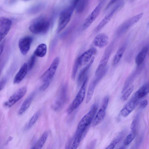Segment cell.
Segmentation results:
<instances>
[{
    "label": "cell",
    "mask_w": 149,
    "mask_h": 149,
    "mask_svg": "<svg viewBox=\"0 0 149 149\" xmlns=\"http://www.w3.org/2000/svg\"><path fill=\"white\" fill-rule=\"evenodd\" d=\"M50 26L49 20L44 16H40L33 19L29 26V29L33 34H43L48 31Z\"/></svg>",
    "instance_id": "cell-1"
},
{
    "label": "cell",
    "mask_w": 149,
    "mask_h": 149,
    "mask_svg": "<svg viewBox=\"0 0 149 149\" xmlns=\"http://www.w3.org/2000/svg\"><path fill=\"white\" fill-rule=\"evenodd\" d=\"M98 108L97 103L93 104L89 111L85 115L79 122L77 130L85 131L88 126L93 120Z\"/></svg>",
    "instance_id": "cell-2"
},
{
    "label": "cell",
    "mask_w": 149,
    "mask_h": 149,
    "mask_svg": "<svg viewBox=\"0 0 149 149\" xmlns=\"http://www.w3.org/2000/svg\"><path fill=\"white\" fill-rule=\"evenodd\" d=\"M75 7L70 5L61 13L59 17L57 31L60 32L63 30L69 22Z\"/></svg>",
    "instance_id": "cell-3"
},
{
    "label": "cell",
    "mask_w": 149,
    "mask_h": 149,
    "mask_svg": "<svg viewBox=\"0 0 149 149\" xmlns=\"http://www.w3.org/2000/svg\"><path fill=\"white\" fill-rule=\"evenodd\" d=\"M87 81L88 77H86L82 83L81 86L76 97L68 109L67 112L68 114L70 113L76 109L84 100Z\"/></svg>",
    "instance_id": "cell-4"
},
{
    "label": "cell",
    "mask_w": 149,
    "mask_h": 149,
    "mask_svg": "<svg viewBox=\"0 0 149 149\" xmlns=\"http://www.w3.org/2000/svg\"><path fill=\"white\" fill-rule=\"evenodd\" d=\"M142 13H139L128 19L118 27L116 32V35L120 36L125 33L134 24L137 22L142 17Z\"/></svg>",
    "instance_id": "cell-5"
},
{
    "label": "cell",
    "mask_w": 149,
    "mask_h": 149,
    "mask_svg": "<svg viewBox=\"0 0 149 149\" xmlns=\"http://www.w3.org/2000/svg\"><path fill=\"white\" fill-rule=\"evenodd\" d=\"M67 88L63 86L60 90L56 100L52 107L54 111H60L63 107L68 100Z\"/></svg>",
    "instance_id": "cell-6"
},
{
    "label": "cell",
    "mask_w": 149,
    "mask_h": 149,
    "mask_svg": "<svg viewBox=\"0 0 149 149\" xmlns=\"http://www.w3.org/2000/svg\"><path fill=\"white\" fill-rule=\"evenodd\" d=\"M114 43L113 42L111 43L105 49L98 67L95 71V74L99 73L106 68V66L113 49Z\"/></svg>",
    "instance_id": "cell-7"
},
{
    "label": "cell",
    "mask_w": 149,
    "mask_h": 149,
    "mask_svg": "<svg viewBox=\"0 0 149 149\" xmlns=\"http://www.w3.org/2000/svg\"><path fill=\"white\" fill-rule=\"evenodd\" d=\"M60 58L58 57L53 60L49 68L42 74L40 77L43 82L50 81L54 76L60 63Z\"/></svg>",
    "instance_id": "cell-8"
},
{
    "label": "cell",
    "mask_w": 149,
    "mask_h": 149,
    "mask_svg": "<svg viewBox=\"0 0 149 149\" xmlns=\"http://www.w3.org/2000/svg\"><path fill=\"white\" fill-rule=\"evenodd\" d=\"M109 101V97L108 96H105L103 100L101 108L93 120V126H95L99 125L104 119Z\"/></svg>",
    "instance_id": "cell-9"
},
{
    "label": "cell",
    "mask_w": 149,
    "mask_h": 149,
    "mask_svg": "<svg viewBox=\"0 0 149 149\" xmlns=\"http://www.w3.org/2000/svg\"><path fill=\"white\" fill-rule=\"evenodd\" d=\"M27 91L26 86L21 88L14 92L10 97L8 101L5 103V105L10 107L20 100L25 94Z\"/></svg>",
    "instance_id": "cell-10"
},
{
    "label": "cell",
    "mask_w": 149,
    "mask_h": 149,
    "mask_svg": "<svg viewBox=\"0 0 149 149\" xmlns=\"http://www.w3.org/2000/svg\"><path fill=\"white\" fill-rule=\"evenodd\" d=\"M121 1L116 5L111 11L102 19L94 29V32L97 33L100 30L110 21L115 13L123 4Z\"/></svg>",
    "instance_id": "cell-11"
},
{
    "label": "cell",
    "mask_w": 149,
    "mask_h": 149,
    "mask_svg": "<svg viewBox=\"0 0 149 149\" xmlns=\"http://www.w3.org/2000/svg\"><path fill=\"white\" fill-rule=\"evenodd\" d=\"M103 2V1L101 2L86 19L82 26L83 30L88 28L97 17L101 10Z\"/></svg>",
    "instance_id": "cell-12"
},
{
    "label": "cell",
    "mask_w": 149,
    "mask_h": 149,
    "mask_svg": "<svg viewBox=\"0 0 149 149\" xmlns=\"http://www.w3.org/2000/svg\"><path fill=\"white\" fill-rule=\"evenodd\" d=\"M12 22L10 19L0 17V44L9 31L11 26Z\"/></svg>",
    "instance_id": "cell-13"
},
{
    "label": "cell",
    "mask_w": 149,
    "mask_h": 149,
    "mask_svg": "<svg viewBox=\"0 0 149 149\" xmlns=\"http://www.w3.org/2000/svg\"><path fill=\"white\" fill-rule=\"evenodd\" d=\"M33 38L30 36H26L21 38L18 41V47L22 54L26 55L29 51Z\"/></svg>",
    "instance_id": "cell-14"
},
{
    "label": "cell",
    "mask_w": 149,
    "mask_h": 149,
    "mask_svg": "<svg viewBox=\"0 0 149 149\" xmlns=\"http://www.w3.org/2000/svg\"><path fill=\"white\" fill-rule=\"evenodd\" d=\"M139 101V100L133 95L120 111V115L123 117L128 116L134 109Z\"/></svg>",
    "instance_id": "cell-15"
},
{
    "label": "cell",
    "mask_w": 149,
    "mask_h": 149,
    "mask_svg": "<svg viewBox=\"0 0 149 149\" xmlns=\"http://www.w3.org/2000/svg\"><path fill=\"white\" fill-rule=\"evenodd\" d=\"M96 52L95 48L92 47L84 52L77 59L79 65H84L87 64Z\"/></svg>",
    "instance_id": "cell-16"
},
{
    "label": "cell",
    "mask_w": 149,
    "mask_h": 149,
    "mask_svg": "<svg viewBox=\"0 0 149 149\" xmlns=\"http://www.w3.org/2000/svg\"><path fill=\"white\" fill-rule=\"evenodd\" d=\"M137 66L135 70L126 80L122 91V93H123L130 86L137 76L141 72L143 68L142 64Z\"/></svg>",
    "instance_id": "cell-17"
},
{
    "label": "cell",
    "mask_w": 149,
    "mask_h": 149,
    "mask_svg": "<svg viewBox=\"0 0 149 149\" xmlns=\"http://www.w3.org/2000/svg\"><path fill=\"white\" fill-rule=\"evenodd\" d=\"M109 38L105 34H99L95 38L93 43L95 46L102 48L105 46L108 42Z\"/></svg>",
    "instance_id": "cell-18"
},
{
    "label": "cell",
    "mask_w": 149,
    "mask_h": 149,
    "mask_svg": "<svg viewBox=\"0 0 149 149\" xmlns=\"http://www.w3.org/2000/svg\"><path fill=\"white\" fill-rule=\"evenodd\" d=\"M94 60V57H93L89 63L80 72L77 79V83L78 85L80 86L82 84L84 80L86 78V76L87 73L93 63Z\"/></svg>",
    "instance_id": "cell-19"
},
{
    "label": "cell",
    "mask_w": 149,
    "mask_h": 149,
    "mask_svg": "<svg viewBox=\"0 0 149 149\" xmlns=\"http://www.w3.org/2000/svg\"><path fill=\"white\" fill-rule=\"evenodd\" d=\"M28 71L27 64L24 63L22 66L13 79V83L18 84L24 78Z\"/></svg>",
    "instance_id": "cell-20"
},
{
    "label": "cell",
    "mask_w": 149,
    "mask_h": 149,
    "mask_svg": "<svg viewBox=\"0 0 149 149\" xmlns=\"http://www.w3.org/2000/svg\"><path fill=\"white\" fill-rule=\"evenodd\" d=\"M34 93L30 95L24 101L19 109L17 114L21 115L23 114L29 108L33 99Z\"/></svg>",
    "instance_id": "cell-21"
},
{
    "label": "cell",
    "mask_w": 149,
    "mask_h": 149,
    "mask_svg": "<svg viewBox=\"0 0 149 149\" xmlns=\"http://www.w3.org/2000/svg\"><path fill=\"white\" fill-rule=\"evenodd\" d=\"M127 43L125 42L120 47L116 52L113 58V65H116L121 59L125 51L127 46Z\"/></svg>",
    "instance_id": "cell-22"
},
{
    "label": "cell",
    "mask_w": 149,
    "mask_h": 149,
    "mask_svg": "<svg viewBox=\"0 0 149 149\" xmlns=\"http://www.w3.org/2000/svg\"><path fill=\"white\" fill-rule=\"evenodd\" d=\"M148 47H143L136 56L135 59V63L137 66L140 65L143 62L147 54Z\"/></svg>",
    "instance_id": "cell-23"
},
{
    "label": "cell",
    "mask_w": 149,
    "mask_h": 149,
    "mask_svg": "<svg viewBox=\"0 0 149 149\" xmlns=\"http://www.w3.org/2000/svg\"><path fill=\"white\" fill-rule=\"evenodd\" d=\"M149 92V84L148 82H147L139 89L134 95L139 100L147 94Z\"/></svg>",
    "instance_id": "cell-24"
},
{
    "label": "cell",
    "mask_w": 149,
    "mask_h": 149,
    "mask_svg": "<svg viewBox=\"0 0 149 149\" xmlns=\"http://www.w3.org/2000/svg\"><path fill=\"white\" fill-rule=\"evenodd\" d=\"M85 132L76 130L74 136L73 137V141L71 149H75L78 147Z\"/></svg>",
    "instance_id": "cell-25"
},
{
    "label": "cell",
    "mask_w": 149,
    "mask_h": 149,
    "mask_svg": "<svg viewBox=\"0 0 149 149\" xmlns=\"http://www.w3.org/2000/svg\"><path fill=\"white\" fill-rule=\"evenodd\" d=\"M49 132L45 131L43 133L40 137L36 142L31 148L34 149H40L43 146L47 138Z\"/></svg>",
    "instance_id": "cell-26"
},
{
    "label": "cell",
    "mask_w": 149,
    "mask_h": 149,
    "mask_svg": "<svg viewBox=\"0 0 149 149\" xmlns=\"http://www.w3.org/2000/svg\"><path fill=\"white\" fill-rule=\"evenodd\" d=\"M47 46L44 43L39 45L34 52V54L36 56L42 57L46 54L47 52Z\"/></svg>",
    "instance_id": "cell-27"
},
{
    "label": "cell",
    "mask_w": 149,
    "mask_h": 149,
    "mask_svg": "<svg viewBox=\"0 0 149 149\" xmlns=\"http://www.w3.org/2000/svg\"><path fill=\"white\" fill-rule=\"evenodd\" d=\"M89 0H79L76 6L75 9L77 13L83 12L87 6Z\"/></svg>",
    "instance_id": "cell-28"
},
{
    "label": "cell",
    "mask_w": 149,
    "mask_h": 149,
    "mask_svg": "<svg viewBox=\"0 0 149 149\" xmlns=\"http://www.w3.org/2000/svg\"><path fill=\"white\" fill-rule=\"evenodd\" d=\"M45 7V4L43 3H38L31 8L28 10L29 13L31 14L36 13L42 10Z\"/></svg>",
    "instance_id": "cell-29"
},
{
    "label": "cell",
    "mask_w": 149,
    "mask_h": 149,
    "mask_svg": "<svg viewBox=\"0 0 149 149\" xmlns=\"http://www.w3.org/2000/svg\"><path fill=\"white\" fill-rule=\"evenodd\" d=\"M124 135V132H122L116 136L113 140L106 149H112L114 148L116 145L123 138Z\"/></svg>",
    "instance_id": "cell-30"
},
{
    "label": "cell",
    "mask_w": 149,
    "mask_h": 149,
    "mask_svg": "<svg viewBox=\"0 0 149 149\" xmlns=\"http://www.w3.org/2000/svg\"><path fill=\"white\" fill-rule=\"evenodd\" d=\"M136 129L131 130L130 133L125 139L123 144L126 146L129 144L136 136Z\"/></svg>",
    "instance_id": "cell-31"
},
{
    "label": "cell",
    "mask_w": 149,
    "mask_h": 149,
    "mask_svg": "<svg viewBox=\"0 0 149 149\" xmlns=\"http://www.w3.org/2000/svg\"><path fill=\"white\" fill-rule=\"evenodd\" d=\"M40 115V112L35 113L29 121L26 127V129L28 130L36 122Z\"/></svg>",
    "instance_id": "cell-32"
},
{
    "label": "cell",
    "mask_w": 149,
    "mask_h": 149,
    "mask_svg": "<svg viewBox=\"0 0 149 149\" xmlns=\"http://www.w3.org/2000/svg\"><path fill=\"white\" fill-rule=\"evenodd\" d=\"M134 88V85L130 86L123 93V94L121 97V100L123 101L127 100L133 92Z\"/></svg>",
    "instance_id": "cell-33"
},
{
    "label": "cell",
    "mask_w": 149,
    "mask_h": 149,
    "mask_svg": "<svg viewBox=\"0 0 149 149\" xmlns=\"http://www.w3.org/2000/svg\"><path fill=\"white\" fill-rule=\"evenodd\" d=\"M36 61V56L34 54L31 57L27 64L28 71L31 70L33 68Z\"/></svg>",
    "instance_id": "cell-34"
},
{
    "label": "cell",
    "mask_w": 149,
    "mask_h": 149,
    "mask_svg": "<svg viewBox=\"0 0 149 149\" xmlns=\"http://www.w3.org/2000/svg\"><path fill=\"white\" fill-rule=\"evenodd\" d=\"M79 65L77 59L74 64L72 73V77L73 78H74L76 73L77 72Z\"/></svg>",
    "instance_id": "cell-35"
},
{
    "label": "cell",
    "mask_w": 149,
    "mask_h": 149,
    "mask_svg": "<svg viewBox=\"0 0 149 149\" xmlns=\"http://www.w3.org/2000/svg\"><path fill=\"white\" fill-rule=\"evenodd\" d=\"M43 82V83L41 86L39 88L40 90L42 91L45 90L48 87L50 83V81Z\"/></svg>",
    "instance_id": "cell-36"
},
{
    "label": "cell",
    "mask_w": 149,
    "mask_h": 149,
    "mask_svg": "<svg viewBox=\"0 0 149 149\" xmlns=\"http://www.w3.org/2000/svg\"><path fill=\"white\" fill-rule=\"evenodd\" d=\"M138 123V118H136L132 120L130 126L131 130L136 129Z\"/></svg>",
    "instance_id": "cell-37"
},
{
    "label": "cell",
    "mask_w": 149,
    "mask_h": 149,
    "mask_svg": "<svg viewBox=\"0 0 149 149\" xmlns=\"http://www.w3.org/2000/svg\"><path fill=\"white\" fill-rule=\"evenodd\" d=\"M7 82L6 79L3 78L0 81V91L2 90L5 87Z\"/></svg>",
    "instance_id": "cell-38"
},
{
    "label": "cell",
    "mask_w": 149,
    "mask_h": 149,
    "mask_svg": "<svg viewBox=\"0 0 149 149\" xmlns=\"http://www.w3.org/2000/svg\"><path fill=\"white\" fill-rule=\"evenodd\" d=\"M118 0H110L106 6L105 10H107L113 4L117 2Z\"/></svg>",
    "instance_id": "cell-39"
},
{
    "label": "cell",
    "mask_w": 149,
    "mask_h": 149,
    "mask_svg": "<svg viewBox=\"0 0 149 149\" xmlns=\"http://www.w3.org/2000/svg\"><path fill=\"white\" fill-rule=\"evenodd\" d=\"M6 43V40H4L0 44V57L3 51L5 44Z\"/></svg>",
    "instance_id": "cell-40"
},
{
    "label": "cell",
    "mask_w": 149,
    "mask_h": 149,
    "mask_svg": "<svg viewBox=\"0 0 149 149\" xmlns=\"http://www.w3.org/2000/svg\"><path fill=\"white\" fill-rule=\"evenodd\" d=\"M148 104V101L147 100H143L140 103L139 107L141 108H144L146 107Z\"/></svg>",
    "instance_id": "cell-41"
},
{
    "label": "cell",
    "mask_w": 149,
    "mask_h": 149,
    "mask_svg": "<svg viewBox=\"0 0 149 149\" xmlns=\"http://www.w3.org/2000/svg\"><path fill=\"white\" fill-rule=\"evenodd\" d=\"M73 141V137L70 139L66 144L65 148H70Z\"/></svg>",
    "instance_id": "cell-42"
},
{
    "label": "cell",
    "mask_w": 149,
    "mask_h": 149,
    "mask_svg": "<svg viewBox=\"0 0 149 149\" xmlns=\"http://www.w3.org/2000/svg\"><path fill=\"white\" fill-rule=\"evenodd\" d=\"M23 0L26 1H28V0Z\"/></svg>",
    "instance_id": "cell-43"
}]
</instances>
